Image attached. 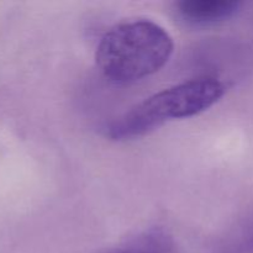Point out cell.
Returning <instances> with one entry per match:
<instances>
[{
	"label": "cell",
	"mask_w": 253,
	"mask_h": 253,
	"mask_svg": "<svg viewBox=\"0 0 253 253\" xmlns=\"http://www.w3.org/2000/svg\"><path fill=\"white\" fill-rule=\"evenodd\" d=\"M170 35L150 20L111 27L96 47V66L114 82H132L160 71L173 53Z\"/></svg>",
	"instance_id": "obj_1"
},
{
	"label": "cell",
	"mask_w": 253,
	"mask_h": 253,
	"mask_svg": "<svg viewBox=\"0 0 253 253\" xmlns=\"http://www.w3.org/2000/svg\"><path fill=\"white\" fill-rule=\"evenodd\" d=\"M239 7L234 0H184L177 4V11L185 21L207 25L229 19Z\"/></svg>",
	"instance_id": "obj_3"
},
{
	"label": "cell",
	"mask_w": 253,
	"mask_h": 253,
	"mask_svg": "<svg viewBox=\"0 0 253 253\" xmlns=\"http://www.w3.org/2000/svg\"><path fill=\"white\" fill-rule=\"evenodd\" d=\"M225 93L222 83L211 77L190 79L150 96L119 116L106 128L114 140L141 136L172 119L194 116L214 105Z\"/></svg>",
	"instance_id": "obj_2"
},
{
	"label": "cell",
	"mask_w": 253,
	"mask_h": 253,
	"mask_svg": "<svg viewBox=\"0 0 253 253\" xmlns=\"http://www.w3.org/2000/svg\"><path fill=\"white\" fill-rule=\"evenodd\" d=\"M111 253H169L166 249H162L155 244H140L133 245V246L126 247V249L116 250Z\"/></svg>",
	"instance_id": "obj_4"
}]
</instances>
